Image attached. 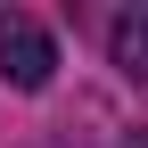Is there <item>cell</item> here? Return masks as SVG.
<instances>
[{
  "instance_id": "obj_2",
  "label": "cell",
  "mask_w": 148,
  "mask_h": 148,
  "mask_svg": "<svg viewBox=\"0 0 148 148\" xmlns=\"http://www.w3.org/2000/svg\"><path fill=\"white\" fill-rule=\"evenodd\" d=\"M107 49H115V66L132 74V82H148V8H123L115 33H107Z\"/></svg>"
},
{
  "instance_id": "obj_1",
  "label": "cell",
  "mask_w": 148,
  "mask_h": 148,
  "mask_svg": "<svg viewBox=\"0 0 148 148\" xmlns=\"http://www.w3.org/2000/svg\"><path fill=\"white\" fill-rule=\"evenodd\" d=\"M0 66H8L16 90H41L58 74V41H49L41 16H0Z\"/></svg>"
}]
</instances>
